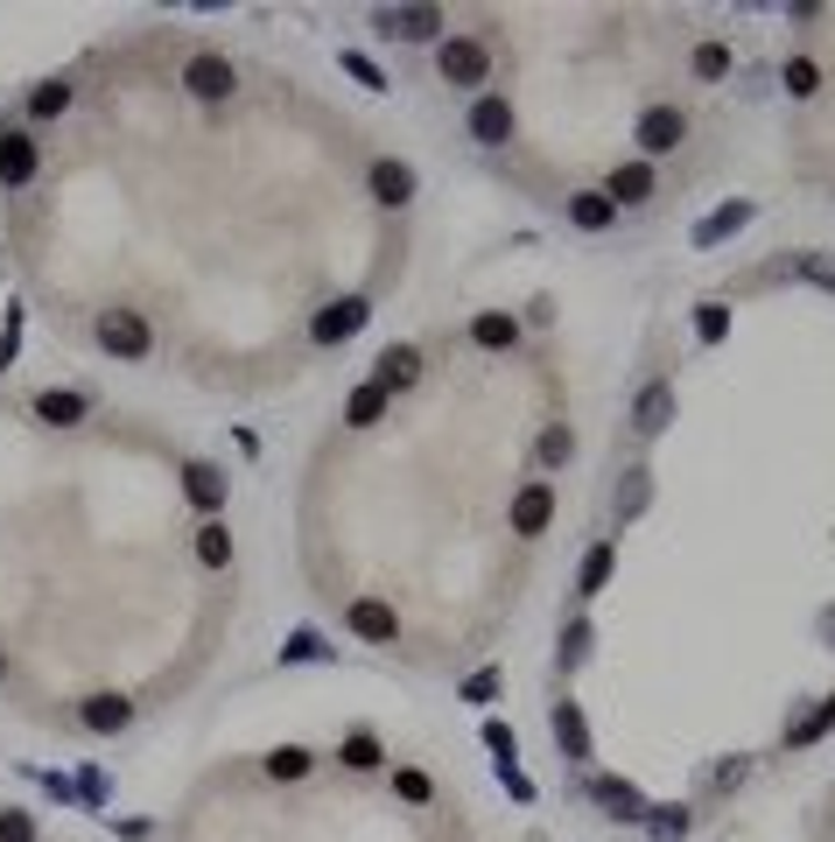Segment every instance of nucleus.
Instances as JSON below:
<instances>
[{"instance_id":"f257e3e1","label":"nucleus","mask_w":835,"mask_h":842,"mask_svg":"<svg viewBox=\"0 0 835 842\" xmlns=\"http://www.w3.org/2000/svg\"><path fill=\"white\" fill-rule=\"evenodd\" d=\"M435 71H443V85H485L491 78V43L485 35H443V43H435Z\"/></svg>"},{"instance_id":"f03ea898","label":"nucleus","mask_w":835,"mask_h":842,"mask_svg":"<svg viewBox=\"0 0 835 842\" xmlns=\"http://www.w3.org/2000/svg\"><path fill=\"white\" fill-rule=\"evenodd\" d=\"M632 141H639V155H674V148L688 141V112L681 106H647L639 127H632Z\"/></svg>"},{"instance_id":"7ed1b4c3","label":"nucleus","mask_w":835,"mask_h":842,"mask_svg":"<svg viewBox=\"0 0 835 842\" xmlns=\"http://www.w3.org/2000/svg\"><path fill=\"white\" fill-rule=\"evenodd\" d=\"M366 316H372V302H366V295H337L330 310H316L310 337H316V344H345V337L366 331Z\"/></svg>"},{"instance_id":"20e7f679","label":"nucleus","mask_w":835,"mask_h":842,"mask_svg":"<svg viewBox=\"0 0 835 842\" xmlns=\"http://www.w3.org/2000/svg\"><path fill=\"white\" fill-rule=\"evenodd\" d=\"M547 520H555V485H547V477H534V485L512 492V533H520V541L547 533Z\"/></svg>"},{"instance_id":"39448f33","label":"nucleus","mask_w":835,"mask_h":842,"mask_svg":"<svg viewBox=\"0 0 835 842\" xmlns=\"http://www.w3.org/2000/svg\"><path fill=\"white\" fill-rule=\"evenodd\" d=\"M99 344H106L112 358H148L155 331H148V323H141L134 310H106V316H99Z\"/></svg>"},{"instance_id":"423d86ee","label":"nucleus","mask_w":835,"mask_h":842,"mask_svg":"<svg viewBox=\"0 0 835 842\" xmlns=\"http://www.w3.org/2000/svg\"><path fill=\"white\" fill-rule=\"evenodd\" d=\"M372 29L393 35V43H435V29H443V8H379Z\"/></svg>"},{"instance_id":"0eeeda50","label":"nucleus","mask_w":835,"mask_h":842,"mask_svg":"<svg viewBox=\"0 0 835 842\" xmlns=\"http://www.w3.org/2000/svg\"><path fill=\"white\" fill-rule=\"evenodd\" d=\"M183 85H189V91H197V99H204V106H218V99H232V85H239V71H232V64H225V56H212V50H204V56H189V64H183Z\"/></svg>"},{"instance_id":"6e6552de","label":"nucleus","mask_w":835,"mask_h":842,"mask_svg":"<svg viewBox=\"0 0 835 842\" xmlns=\"http://www.w3.org/2000/svg\"><path fill=\"white\" fill-rule=\"evenodd\" d=\"M653 190H660L653 162H618V169H611V183H604V197H611L618 210H632V204H653Z\"/></svg>"},{"instance_id":"1a4fd4ad","label":"nucleus","mask_w":835,"mask_h":842,"mask_svg":"<svg viewBox=\"0 0 835 842\" xmlns=\"http://www.w3.org/2000/svg\"><path fill=\"white\" fill-rule=\"evenodd\" d=\"M668 421H674V379H647L639 400H632V429L639 435H660Z\"/></svg>"},{"instance_id":"9d476101","label":"nucleus","mask_w":835,"mask_h":842,"mask_svg":"<svg viewBox=\"0 0 835 842\" xmlns=\"http://www.w3.org/2000/svg\"><path fill=\"white\" fill-rule=\"evenodd\" d=\"M470 141L478 148H506L512 141V106L499 99V91H485V99L470 106Z\"/></svg>"},{"instance_id":"9b49d317","label":"nucleus","mask_w":835,"mask_h":842,"mask_svg":"<svg viewBox=\"0 0 835 842\" xmlns=\"http://www.w3.org/2000/svg\"><path fill=\"white\" fill-rule=\"evenodd\" d=\"M345 618H351L358 639H372V646H393V639H401V618H393V604H379V597H358Z\"/></svg>"},{"instance_id":"f8f14e48","label":"nucleus","mask_w":835,"mask_h":842,"mask_svg":"<svg viewBox=\"0 0 835 842\" xmlns=\"http://www.w3.org/2000/svg\"><path fill=\"white\" fill-rule=\"evenodd\" d=\"M372 204H387V210L414 204V169L393 162V155H379V162H372Z\"/></svg>"},{"instance_id":"ddd939ff","label":"nucleus","mask_w":835,"mask_h":842,"mask_svg":"<svg viewBox=\"0 0 835 842\" xmlns=\"http://www.w3.org/2000/svg\"><path fill=\"white\" fill-rule=\"evenodd\" d=\"M91 414V400L78 387H50V393H35V421H50V429H78V421Z\"/></svg>"},{"instance_id":"4468645a","label":"nucleus","mask_w":835,"mask_h":842,"mask_svg":"<svg viewBox=\"0 0 835 842\" xmlns=\"http://www.w3.org/2000/svg\"><path fill=\"white\" fill-rule=\"evenodd\" d=\"M547 723H555V744H562L568 765H590V723H583L576 702H555V716H547Z\"/></svg>"},{"instance_id":"2eb2a0df","label":"nucleus","mask_w":835,"mask_h":842,"mask_svg":"<svg viewBox=\"0 0 835 842\" xmlns=\"http://www.w3.org/2000/svg\"><path fill=\"white\" fill-rule=\"evenodd\" d=\"M590 800H597L611 821H647V800H639L632 779H590Z\"/></svg>"},{"instance_id":"dca6fc26","label":"nucleus","mask_w":835,"mask_h":842,"mask_svg":"<svg viewBox=\"0 0 835 842\" xmlns=\"http://www.w3.org/2000/svg\"><path fill=\"white\" fill-rule=\"evenodd\" d=\"M85 731H99V737H120L127 731V723H134V702H127V695H85Z\"/></svg>"},{"instance_id":"f3484780","label":"nucleus","mask_w":835,"mask_h":842,"mask_svg":"<svg viewBox=\"0 0 835 842\" xmlns=\"http://www.w3.org/2000/svg\"><path fill=\"white\" fill-rule=\"evenodd\" d=\"M379 387L387 393H401V387H414V379H422V352H414V344H387V352H379Z\"/></svg>"},{"instance_id":"a211bd4d","label":"nucleus","mask_w":835,"mask_h":842,"mask_svg":"<svg viewBox=\"0 0 835 842\" xmlns=\"http://www.w3.org/2000/svg\"><path fill=\"white\" fill-rule=\"evenodd\" d=\"M611 218H618V204L604 197V190H576V197H568V225H576V233H611Z\"/></svg>"},{"instance_id":"6ab92c4d","label":"nucleus","mask_w":835,"mask_h":842,"mask_svg":"<svg viewBox=\"0 0 835 842\" xmlns=\"http://www.w3.org/2000/svg\"><path fill=\"white\" fill-rule=\"evenodd\" d=\"M35 176V141H29V133H0V183H29Z\"/></svg>"},{"instance_id":"aec40b11","label":"nucleus","mask_w":835,"mask_h":842,"mask_svg":"<svg viewBox=\"0 0 835 842\" xmlns=\"http://www.w3.org/2000/svg\"><path fill=\"white\" fill-rule=\"evenodd\" d=\"M183 492H189V506L218 512V506H225V471H218V464H189V471H183Z\"/></svg>"},{"instance_id":"412c9836","label":"nucleus","mask_w":835,"mask_h":842,"mask_svg":"<svg viewBox=\"0 0 835 842\" xmlns=\"http://www.w3.org/2000/svg\"><path fill=\"white\" fill-rule=\"evenodd\" d=\"M611 562H618V541H597L590 554H583V569H576V597H597V590L611 583Z\"/></svg>"},{"instance_id":"4be33fe9","label":"nucleus","mask_w":835,"mask_h":842,"mask_svg":"<svg viewBox=\"0 0 835 842\" xmlns=\"http://www.w3.org/2000/svg\"><path fill=\"white\" fill-rule=\"evenodd\" d=\"M745 225H751V204H724V210H709V218L695 225V246H716V239L745 233Z\"/></svg>"},{"instance_id":"5701e85b","label":"nucleus","mask_w":835,"mask_h":842,"mask_svg":"<svg viewBox=\"0 0 835 842\" xmlns=\"http://www.w3.org/2000/svg\"><path fill=\"white\" fill-rule=\"evenodd\" d=\"M512 337H520V323H512V316H499V310L470 316V344H485V352H512Z\"/></svg>"},{"instance_id":"b1692460","label":"nucleus","mask_w":835,"mask_h":842,"mask_svg":"<svg viewBox=\"0 0 835 842\" xmlns=\"http://www.w3.org/2000/svg\"><path fill=\"white\" fill-rule=\"evenodd\" d=\"M379 414H387V387H379V379L351 387V400H345V421H351V429H372Z\"/></svg>"},{"instance_id":"393cba45","label":"nucleus","mask_w":835,"mask_h":842,"mask_svg":"<svg viewBox=\"0 0 835 842\" xmlns=\"http://www.w3.org/2000/svg\"><path fill=\"white\" fill-rule=\"evenodd\" d=\"M647 506H653V471H625V485H618V527L639 520Z\"/></svg>"},{"instance_id":"a878e982","label":"nucleus","mask_w":835,"mask_h":842,"mask_svg":"<svg viewBox=\"0 0 835 842\" xmlns=\"http://www.w3.org/2000/svg\"><path fill=\"white\" fill-rule=\"evenodd\" d=\"M197 562H204V569H225V562H232V533H225V520H204V527H197Z\"/></svg>"},{"instance_id":"bb28decb","label":"nucleus","mask_w":835,"mask_h":842,"mask_svg":"<svg viewBox=\"0 0 835 842\" xmlns=\"http://www.w3.org/2000/svg\"><path fill=\"white\" fill-rule=\"evenodd\" d=\"M780 85H787V99H814V91H822V64H814V56H793L780 71Z\"/></svg>"},{"instance_id":"cd10ccee","label":"nucleus","mask_w":835,"mask_h":842,"mask_svg":"<svg viewBox=\"0 0 835 842\" xmlns=\"http://www.w3.org/2000/svg\"><path fill=\"white\" fill-rule=\"evenodd\" d=\"M568 456H576V429H568V421H547V429H541V464L562 471Z\"/></svg>"},{"instance_id":"c85d7f7f","label":"nucleus","mask_w":835,"mask_h":842,"mask_svg":"<svg viewBox=\"0 0 835 842\" xmlns=\"http://www.w3.org/2000/svg\"><path fill=\"white\" fill-rule=\"evenodd\" d=\"M828 723H835V695H822V702H814V710H807V716L787 731V744H814V737H828Z\"/></svg>"},{"instance_id":"c756f323","label":"nucleus","mask_w":835,"mask_h":842,"mask_svg":"<svg viewBox=\"0 0 835 842\" xmlns=\"http://www.w3.org/2000/svg\"><path fill=\"white\" fill-rule=\"evenodd\" d=\"M688 829H695L688 808H647V835H653V842H681Z\"/></svg>"},{"instance_id":"7c9ffc66","label":"nucleus","mask_w":835,"mask_h":842,"mask_svg":"<svg viewBox=\"0 0 835 842\" xmlns=\"http://www.w3.org/2000/svg\"><path fill=\"white\" fill-rule=\"evenodd\" d=\"M555 660H562V667H583V660H590V618L562 625V646H555Z\"/></svg>"},{"instance_id":"2f4dec72","label":"nucleus","mask_w":835,"mask_h":842,"mask_svg":"<svg viewBox=\"0 0 835 842\" xmlns=\"http://www.w3.org/2000/svg\"><path fill=\"white\" fill-rule=\"evenodd\" d=\"M64 106H71V85H64V78H50V85L29 91V112H35V120H56Z\"/></svg>"},{"instance_id":"473e14b6","label":"nucleus","mask_w":835,"mask_h":842,"mask_svg":"<svg viewBox=\"0 0 835 842\" xmlns=\"http://www.w3.org/2000/svg\"><path fill=\"white\" fill-rule=\"evenodd\" d=\"M310 773V752H302V744H274L268 752V779H302Z\"/></svg>"},{"instance_id":"72a5a7b5","label":"nucleus","mask_w":835,"mask_h":842,"mask_svg":"<svg viewBox=\"0 0 835 842\" xmlns=\"http://www.w3.org/2000/svg\"><path fill=\"white\" fill-rule=\"evenodd\" d=\"M379 758H387V752H379L372 731H351V737H345V765H351V773H372Z\"/></svg>"},{"instance_id":"f704fd0d","label":"nucleus","mask_w":835,"mask_h":842,"mask_svg":"<svg viewBox=\"0 0 835 842\" xmlns=\"http://www.w3.org/2000/svg\"><path fill=\"white\" fill-rule=\"evenodd\" d=\"M695 337L702 344H724L730 337V310H724V302H702V310H695Z\"/></svg>"},{"instance_id":"c9c22d12","label":"nucleus","mask_w":835,"mask_h":842,"mask_svg":"<svg viewBox=\"0 0 835 842\" xmlns=\"http://www.w3.org/2000/svg\"><path fill=\"white\" fill-rule=\"evenodd\" d=\"M793 274H801V281H814V289H828V295H835V253H801V260H793Z\"/></svg>"},{"instance_id":"e433bc0d","label":"nucleus","mask_w":835,"mask_h":842,"mask_svg":"<svg viewBox=\"0 0 835 842\" xmlns=\"http://www.w3.org/2000/svg\"><path fill=\"white\" fill-rule=\"evenodd\" d=\"M688 64H695V78H730V50L724 43H695Z\"/></svg>"},{"instance_id":"4c0bfd02","label":"nucleus","mask_w":835,"mask_h":842,"mask_svg":"<svg viewBox=\"0 0 835 842\" xmlns=\"http://www.w3.org/2000/svg\"><path fill=\"white\" fill-rule=\"evenodd\" d=\"M324 654H330V646L316 639V632H295V639L281 646V667H295V660H324Z\"/></svg>"},{"instance_id":"58836bf2","label":"nucleus","mask_w":835,"mask_h":842,"mask_svg":"<svg viewBox=\"0 0 835 842\" xmlns=\"http://www.w3.org/2000/svg\"><path fill=\"white\" fill-rule=\"evenodd\" d=\"M485 744H491V758H499V765H512V758H520V737H512L506 723H485Z\"/></svg>"},{"instance_id":"ea45409f","label":"nucleus","mask_w":835,"mask_h":842,"mask_svg":"<svg viewBox=\"0 0 835 842\" xmlns=\"http://www.w3.org/2000/svg\"><path fill=\"white\" fill-rule=\"evenodd\" d=\"M345 71H351V78H358V85H372V91H387V78H379V64H372V56H366V50H345Z\"/></svg>"},{"instance_id":"a19ab883","label":"nucleus","mask_w":835,"mask_h":842,"mask_svg":"<svg viewBox=\"0 0 835 842\" xmlns=\"http://www.w3.org/2000/svg\"><path fill=\"white\" fill-rule=\"evenodd\" d=\"M0 842H35V821L22 808H0Z\"/></svg>"},{"instance_id":"79ce46f5","label":"nucleus","mask_w":835,"mask_h":842,"mask_svg":"<svg viewBox=\"0 0 835 842\" xmlns=\"http://www.w3.org/2000/svg\"><path fill=\"white\" fill-rule=\"evenodd\" d=\"M393 794H401V800H429L435 787H429V773H393Z\"/></svg>"},{"instance_id":"37998d69","label":"nucleus","mask_w":835,"mask_h":842,"mask_svg":"<svg viewBox=\"0 0 835 842\" xmlns=\"http://www.w3.org/2000/svg\"><path fill=\"white\" fill-rule=\"evenodd\" d=\"M491 695H499V674H491V667H485V674H470V681H464V702H491Z\"/></svg>"},{"instance_id":"c03bdc74","label":"nucleus","mask_w":835,"mask_h":842,"mask_svg":"<svg viewBox=\"0 0 835 842\" xmlns=\"http://www.w3.org/2000/svg\"><path fill=\"white\" fill-rule=\"evenodd\" d=\"M737 779H745V758H724V765H716V773H709V787H716V794H730Z\"/></svg>"},{"instance_id":"a18cd8bd","label":"nucleus","mask_w":835,"mask_h":842,"mask_svg":"<svg viewBox=\"0 0 835 842\" xmlns=\"http://www.w3.org/2000/svg\"><path fill=\"white\" fill-rule=\"evenodd\" d=\"M822 639H828V646H835V611H822Z\"/></svg>"},{"instance_id":"49530a36","label":"nucleus","mask_w":835,"mask_h":842,"mask_svg":"<svg viewBox=\"0 0 835 842\" xmlns=\"http://www.w3.org/2000/svg\"><path fill=\"white\" fill-rule=\"evenodd\" d=\"M0 681H8V646H0Z\"/></svg>"}]
</instances>
